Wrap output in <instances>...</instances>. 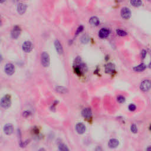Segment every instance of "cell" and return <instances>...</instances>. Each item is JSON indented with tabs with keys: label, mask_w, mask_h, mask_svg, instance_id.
Returning <instances> with one entry per match:
<instances>
[{
	"label": "cell",
	"mask_w": 151,
	"mask_h": 151,
	"mask_svg": "<svg viewBox=\"0 0 151 151\" xmlns=\"http://www.w3.org/2000/svg\"><path fill=\"white\" fill-rule=\"evenodd\" d=\"M3 60V56H2L1 54H0V62Z\"/></svg>",
	"instance_id": "83f0119b"
},
{
	"label": "cell",
	"mask_w": 151,
	"mask_h": 151,
	"mask_svg": "<svg viewBox=\"0 0 151 151\" xmlns=\"http://www.w3.org/2000/svg\"><path fill=\"white\" fill-rule=\"evenodd\" d=\"M1 24V18H0V25Z\"/></svg>",
	"instance_id": "f546056e"
},
{
	"label": "cell",
	"mask_w": 151,
	"mask_h": 151,
	"mask_svg": "<svg viewBox=\"0 0 151 151\" xmlns=\"http://www.w3.org/2000/svg\"><path fill=\"white\" fill-rule=\"evenodd\" d=\"M76 129L79 134H83L86 131V126L83 123H79L76 125Z\"/></svg>",
	"instance_id": "ba28073f"
},
{
	"label": "cell",
	"mask_w": 151,
	"mask_h": 151,
	"mask_svg": "<svg viewBox=\"0 0 151 151\" xmlns=\"http://www.w3.org/2000/svg\"><path fill=\"white\" fill-rule=\"evenodd\" d=\"M6 1V0H0V3H4V2Z\"/></svg>",
	"instance_id": "f1b7e54d"
},
{
	"label": "cell",
	"mask_w": 151,
	"mask_h": 151,
	"mask_svg": "<svg viewBox=\"0 0 151 151\" xmlns=\"http://www.w3.org/2000/svg\"><path fill=\"white\" fill-rule=\"evenodd\" d=\"M42 64L45 67H47L50 64V56L46 52H44L42 54Z\"/></svg>",
	"instance_id": "7a4b0ae2"
},
{
	"label": "cell",
	"mask_w": 151,
	"mask_h": 151,
	"mask_svg": "<svg viewBox=\"0 0 151 151\" xmlns=\"http://www.w3.org/2000/svg\"><path fill=\"white\" fill-rule=\"evenodd\" d=\"M117 100L119 103H124L125 101V98L123 96H119L117 98Z\"/></svg>",
	"instance_id": "cb8c5ba5"
},
{
	"label": "cell",
	"mask_w": 151,
	"mask_h": 151,
	"mask_svg": "<svg viewBox=\"0 0 151 151\" xmlns=\"http://www.w3.org/2000/svg\"><path fill=\"white\" fill-rule=\"evenodd\" d=\"M116 33H117V35H119V36H125L127 35L126 32H125V31L121 30H117Z\"/></svg>",
	"instance_id": "44dd1931"
},
{
	"label": "cell",
	"mask_w": 151,
	"mask_h": 151,
	"mask_svg": "<svg viewBox=\"0 0 151 151\" xmlns=\"http://www.w3.org/2000/svg\"><path fill=\"white\" fill-rule=\"evenodd\" d=\"M130 3L133 6L138 7L142 5V0H130Z\"/></svg>",
	"instance_id": "ac0fdd59"
},
{
	"label": "cell",
	"mask_w": 151,
	"mask_h": 151,
	"mask_svg": "<svg viewBox=\"0 0 151 151\" xmlns=\"http://www.w3.org/2000/svg\"><path fill=\"white\" fill-rule=\"evenodd\" d=\"M55 47H56V51L57 52L58 54H62L63 52V47L62 44H61L60 42L58 40H56L54 43Z\"/></svg>",
	"instance_id": "9a60e30c"
},
{
	"label": "cell",
	"mask_w": 151,
	"mask_h": 151,
	"mask_svg": "<svg viewBox=\"0 0 151 151\" xmlns=\"http://www.w3.org/2000/svg\"><path fill=\"white\" fill-rule=\"evenodd\" d=\"M22 47L24 52L25 53H29L33 50V46L31 42L27 41V42H25L23 43Z\"/></svg>",
	"instance_id": "8992f818"
},
{
	"label": "cell",
	"mask_w": 151,
	"mask_h": 151,
	"mask_svg": "<svg viewBox=\"0 0 151 151\" xmlns=\"http://www.w3.org/2000/svg\"><path fill=\"white\" fill-rule=\"evenodd\" d=\"M121 16L123 18L127 19L131 16V11L128 8L124 7L121 10Z\"/></svg>",
	"instance_id": "277c9868"
},
{
	"label": "cell",
	"mask_w": 151,
	"mask_h": 151,
	"mask_svg": "<svg viewBox=\"0 0 151 151\" xmlns=\"http://www.w3.org/2000/svg\"><path fill=\"white\" fill-rule=\"evenodd\" d=\"M146 52L145 50H143L142 52V57L143 58H145V56H146Z\"/></svg>",
	"instance_id": "4316f807"
},
{
	"label": "cell",
	"mask_w": 151,
	"mask_h": 151,
	"mask_svg": "<svg viewBox=\"0 0 151 151\" xmlns=\"http://www.w3.org/2000/svg\"><path fill=\"white\" fill-rule=\"evenodd\" d=\"M59 150H62V151H66V150H68L69 149H68L66 145L64 144H61L59 146Z\"/></svg>",
	"instance_id": "7402d4cb"
},
{
	"label": "cell",
	"mask_w": 151,
	"mask_h": 151,
	"mask_svg": "<svg viewBox=\"0 0 151 151\" xmlns=\"http://www.w3.org/2000/svg\"><path fill=\"white\" fill-rule=\"evenodd\" d=\"M21 32V30L20 27L16 25V26L14 27L13 30L11 31V36L14 39H17L20 35Z\"/></svg>",
	"instance_id": "5b68a950"
},
{
	"label": "cell",
	"mask_w": 151,
	"mask_h": 151,
	"mask_svg": "<svg viewBox=\"0 0 151 151\" xmlns=\"http://www.w3.org/2000/svg\"><path fill=\"white\" fill-rule=\"evenodd\" d=\"M145 68H146V65L144 63H142L139 64V65L138 66L135 67L133 68V70H134V71L135 72H140L144 71V70H145Z\"/></svg>",
	"instance_id": "e0dca14e"
},
{
	"label": "cell",
	"mask_w": 151,
	"mask_h": 151,
	"mask_svg": "<svg viewBox=\"0 0 151 151\" xmlns=\"http://www.w3.org/2000/svg\"><path fill=\"white\" fill-rule=\"evenodd\" d=\"M5 72L8 75H12L15 72V67L11 63H8L5 66Z\"/></svg>",
	"instance_id": "52a82bcc"
},
{
	"label": "cell",
	"mask_w": 151,
	"mask_h": 151,
	"mask_svg": "<svg viewBox=\"0 0 151 151\" xmlns=\"http://www.w3.org/2000/svg\"><path fill=\"white\" fill-rule=\"evenodd\" d=\"M115 70V65L112 63H109L105 67V71L107 73H112L113 72H114Z\"/></svg>",
	"instance_id": "5bb4252c"
},
{
	"label": "cell",
	"mask_w": 151,
	"mask_h": 151,
	"mask_svg": "<svg viewBox=\"0 0 151 151\" xmlns=\"http://www.w3.org/2000/svg\"><path fill=\"white\" fill-rule=\"evenodd\" d=\"M136 106H135V105H133V104H131V105H129V110L130 111H134L136 110Z\"/></svg>",
	"instance_id": "d4e9b609"
},
{
	"label": "cell",
	"mask_w": 151,
	"mask_h": 151,
	"mask_svg": "<svg viewBox=\"0 0 151 151\" xmlns=\"http://www.w3.org/2000/svg\"><path fill=\"white\" fill-rule=\"evenodd\" d=\"M119 144V140L116 139H112L109 141L108 146L110 148H115L118 146Z\"/></svg>",
	"instance_id": "4fadbf2b"
},
{
	"label": "cell",
	"mask_w": 151,
	"mask_h": 151,
	"mask_svg": "<svg viewBox=\"0 0 151 151\" xmlns=\"http://www.w3.org/2000/svg\"><path fill=\"white\" fill-rule=\"evenodd\" d=\"M110 31L107 28H102L100 30L99 33V36L101 38H105L108 37Z\"/></svg>",
	"instance_id": "7c38bea8"
},
{
	"label": "cell",
	"mask_w": 151,
	"mask_h": 151,
	"mask_svg": "<svg viewBox=\"0 0 151 151\" xmlns=\"http://www.w3.org/2000/svg\"><path fill=\"white\" fill-rule=\"evenodd\" d=\"M11 97L9 95H5L2 98L1 102H0V105L3 108H8L11 106Z\"/></svg>",
	"instance_id": "6da1fadb"
},
{
	"label": "cell",
	"mask_w": 151,
	"mask_h": 151,
	"mask_svg": "<svg viewBox=\"0 0 151 151\" xmlns=\"http://www.w3.org/2000/svg\"><path fill=\"white\" fill-rule=\"evenodd\" d=\"M89 40H90V38L87 35H84V36L82 37L81 42L85 44V43H87L88 42H89Z\"/></svg>",
	"instance_id": "d6986e66"
},
{
	"label": "cell",
	"mask_w": 151,
	"mask_h": 151,
	"mask_svg": "<svg viewBox=\"0 0 151 151\" xmlns=\"http://www.w3.org/2000/svg\"><path fill=\"white\" fill-rule=\"evenodd\" d=\"M89 23L90 24L93 25V26H97L100 24V21L97 17H92L89 19Z\"/></svg>",
	"instance_id": "2e32d148"
},
{
	"label": "cell",
	"mask_w": 151,
	"mask_h": 151,
	"mask_svg": "<svg viewBox=\"0 0 151 151\" xmlns=\"http://www.w3.org/2000/svg\"><path fill=\"white\" fill-rule=\"evenodd\" d=\"M83 30V26H80L79 27V28H77V31H76V35H78L79 34V33H80L82 32V31Z\"/></svg>",
	"instance_id": "484cf974"
},
{
	"label": "cell",
	"mask_w": 151,
	"mask_h": 151,
	"mask_svg": "<svg viewBox=\"0 0 151 151\" xmlns=\"http://www.w3.org/2000/svg\"><path fill=\"white\" fill-rule=\"evenodd\" d=\"M130 130L133 133H136L138 132V128H137L136 125L133 124V125H131Z\"/></svg>",
	"instance_id": "603a6c76"
},
{
	"label": "cell",
	"mask_w": 151,
	"mask_h": 151,
	"mask_svg": "<svg viewBox=\"0 0 151 151\" xmlns=\"http://www.w3.org/2000/svg\"><path fill=\"white\" fill-rule=\"evenodd\" d=\"M4 131L5 134L7 135H11L12 134L14 131L13 126L11 124H7L5 125L4 127Z\"/></svg>",
	"instance_id": "8fae6325"
},
{
	"label": "cell",
	"mask_w": 151,
	"mask_h": 151,
	"mask_svg": "<svg viewBox=\"0 0 151 151\" xmlns=\"http://www.w3.org/2000/svg\"><path fill=\"white\" fill-rule=\"evenodd\" d=\"M140 89L144 92H148L150 88V81L149 80H145L140 84Z\"/></svg>",
	"instance_id": "3957f363"
},
{
	"label": "cell",
	"mask_w": 151,
	"mask_h": 151,
	"mask_svg": "<svg viewBox=\"0 0 151 151\" xmlns=\"http://www.w3.org/2000/svg\"><path fill=\"white\" fill-rule=\"evenodd\" d=\"M56 91H57L59 93H64L67 92V89L64 88V87H61V86H58L56 87Z\"/></svg>",
	"instance_id": "ffe728a7"
},
{
	"label": "cell",
	"mask_w": 151,
	"mask_h": 151,
	"mask_svg": "<svg viewBox=\"0 0 151 151\" xmlns=\"http://www.w3.org/2000/svg\"><path fill=\"white\" fill-rule=\"evenodd\" d=\"M27 9V5L23 3H19L17 5V11H18V14L22 15L23 14H24Z\"/></svg>",
	"instance_id": "30bf717a"
},
{
	"label": "cell",
	"mask_w": 151,
	"mask_h": 151,
	"mask_svg": "<svg viewBox=\"0 0 151 151\" xmlns=\"http://www.w3.org/2000/svg\"><path fill=\"white\" fill-rule=\"evenodd\" d=\"M82 116L86 119H90L92 116V112L91 109L90 108H85L82 112Z\"/></svg>",
	"instance_id": "9c48e42d"
}]
</instances>
